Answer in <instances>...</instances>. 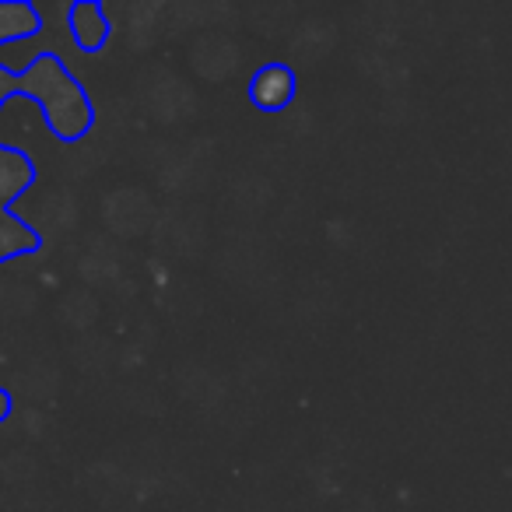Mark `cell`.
<instances>
[{
	"label": "cell",
	"instance_id": "1",
	"mask_svg": "<svg viewBox=\"0 0 512 512\" xmlns=\"http://www.w3.org/2000/svg\"><path fill=\"white\" fill-rule=\"evenodd\" d=\"M25 71V99L36 102L46 127L60 141H81L92 130L95 109L81 81L64 67L57 53H36Z\"/></svg>",
	"mask_w": 512,
	"mask_h": 512
},
{
	"label": "cell",
	"instance_id": "2",
	"mask_svg": "<svg viewBox=\"0 0 512 512\" xmlns=\"http://www.w3.org/2000/svg\"><path fill=\"white\" fill-rule=\"evenodd\" d=\"M67 18H71V36H74V43H78V50L95 53L106 46L109 18L99 0H78V4H71Z\"/></svg>",
	"mask_w": 512,
	"mask_h": 512
},
{
	"label": "cell",
	"instance_id": "3",
	"mask_svg": "<svg viewBox=\"0 0 512 512\" xmlns=\"http://www.w3.org/2000/svg\"><path fill=\"white\" fill-rule=\"evenodd\" d=\"M32 183H36V162L25 151L0 144V207H11V200Z\"/></svg>",
	"mask_w": 512,
	"mask_h": 512
},
{
	"label": "cell",
	"instance_id": "4",
	"mask_svg": "<svg viewBox=\"0 0 512 512\" xmlns=\"http://www.w3.org/2000/svg\"><path fill=\"white\" fill-rule=\"evenodd\" d=\"M249 95H253L256 106L264 109H278L285 106L295 95V74L288 71L285 64H267L253 74V85H249Z\"/></svg>",
	"mask_w": 512,
	"mask_h": 512
},
{
	"label": "cell",
	"instance_id": "5",
	"mask_svg": "<svg viewBox=\"0 0 512 512\" xmlns=\"http://www.w3.org/2000/svg\"><path fill=\"white\" fill-rule=\"evenodd\" d=\"M43 246V235L22 221L18 214H11V207H0V267L15 260V256H29Z\"/></svg>",
	"mask_w": 512,
	"mask_h": 512
},
{
	"label": "cell",
	"instance_id": "6",
	"mask_svg": "<svg viewBox=\"0 0 512 512\" xmlns=\"http://www.w3.org/2000/svg\"><path fill=\"white\" fill-rule=\"evenodd\" d=\"M39 29H43V18H39L36 4H25V0L0 4V46L39 36Z\"/></svg>",
	"mask_w": 512,
	"mask_h": 512
},
{
	"label": "cell",
	"instance_id": "7",
	"mask_svg": "<svg viewBox=\"0 0 512 512\" xmlns=\"http://www.w3.org/2000/svg\"><path fill=\"white\" fill-rule=\"evenodd\" d=\"M15 99H25V71H11L0 67V109Z\"/></svg>",
	"mask_w": 512,
	"mask_h": 512
},
{
	"label": "cell",
	"instance_id": "8",
	"mask_svg": "<svg viewBox=\"0 0 512 512\" xmlns=\"http://www.w3.org/2000/svg\"><path fill=\"white\" fill-rule=\"evenodd\" d=\"M11 411H15V400H11L8 386H0V425L11 418Z\"/></svg>",
	"mask_w": 512,
	"mask_h": 512
}]
</instances>
